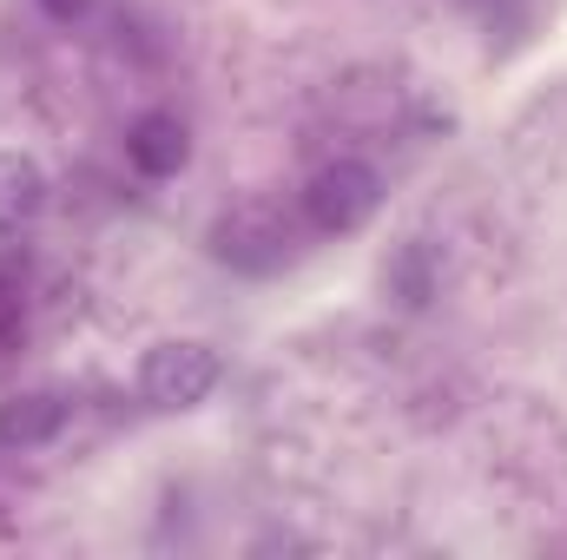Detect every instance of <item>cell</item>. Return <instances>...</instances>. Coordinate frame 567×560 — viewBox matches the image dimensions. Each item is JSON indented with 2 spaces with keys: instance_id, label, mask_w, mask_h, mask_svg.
<instances>
[{
  "instance_id": "6",
  "label": "cell",
  "mask_w": 567,
  "mask_h": 560,
  "mask_svg": "<svg viewBox=\"0 0 567 560\" xmlns=\"http://www.w3.org/2000/svg\"><path fill=\"white\" fill-rule=\"evenodd\" d=\"M47 211V172L27 152H0V238L27 231Z\"/></svg>"
},
{
  "instance_id": "2",
  "label": "cell",
  "mask_w": 567,
  "mask_h": 560,
  "mask_svg": "<svg viewBox=\"0 0 567 560\" xmlns=\"http://www.w3.org/2000/svg\"><path fill=\"white\" fill-rule=\"evenodd\" d=\"M383 211V172L370 158H330L303 185V225L323 238H357Z\"/></svg>"
},
{
  "instance_id": "1",
  "label": "cell",
  "mask_w": 567,
  "mask_h": 560,
  "mask_svg": "<svg viewBox=\"0 0 567 560\" xmlns=\"http://www.w3.org/2000/svg\"><path fill=\"white\" fill-rule=\"evenodd\" d=\"M205 251H212V265H225L238 278H278L284 265H290V251H297V231H290V218H284L278 205L245 198V205H231V211L212 218Z\"/></svg>"
},
{
  "instance_id": "7",
  "label": "cell",
  "mask_w": 567,
  "mask_h": 560,
  "mask_svg": "<svg viewBox=\"0 0 567 560\" xmlns=\"http://www.w3.org/2000/svg\"><path fill=\"white\" fill-rule=\"evenodd\" d=\"M383 283H390V290H396V297H403L410 310H423L429 297H435V278H429L423 245H403V251H396V265L383 271Z\"/></svg>"
},
{
  "instance_id": "4",
  "label": "cell",
  "mask_w": 567,
  "mask_h": 560,
  "mask_svg": "<svg viewBox=\"0 0 567 560\" xmlns=\"http://www.w3.org/2000/svg\"><path fill=\"white\" fill-rule=\"evenodd\" d=\"M126 165H133L140 178H178V172L192 165V133H185V120L165 113V106L140 113V120L126 126Z\"/></svg>"
},
{
  "instance_id": "3",
  "label": "cell",
  "mask_w": 567,
  "mask_h": 560,
  "mask_svg": "<svg viewBox=\"0 0 567 560\" xmlns=\"http://www.w3.org/2000/svg\"><path fill=\"white\" fill-rule=\"evenodd\" d=\"M218 376H225V356L212 343H198V336H165V343H152L140 356V396L158 416L198 409L218 390Z\"/></svg>"
},
{
  "instance_id": "9",
  "label": "cell",
  "mask_w": 567,
  "mask_h": 560,
  "mask_svg": "<svg viewBox=\"0 0 567 560\" xmlns=\"http://www.w3.org/2000/svg\"><path fill=\"white\" fill-rule=\"evenodd\" d=\"M7 317H20V297H13V290L0 283V330H7Z\"/></svg>"
},
{
  "instance_id": "5",
  "label": "cell",
  "mask_w": 567,
  "mask_h": 560,
  "mask_svg": "<svg viewBox=\"0 0 567 560\" xmlns=\"http://www.w3.org/2000/svg\"><path fill=\"white\" fill-rule=\"evenodd\" d=\"M66 428V396L53 390H27L0 403V455H33Z\"/></svg>"
},
{
  "instance_id": "8",
  "label": "cell",
  "mask_w": 567,
  "mask_h": 560,
  "mask_svg": "<svg viewBox=\"0 0 567 560\" xmlns=\"http://www.w3.org/2000/svg\"><path fill=\"white\" fill-rule=\"evenodd\" d=\"M33 7H40L53 27H73V20H86V7H93V0H33Z\"/></svg>"
}]
</instances>
